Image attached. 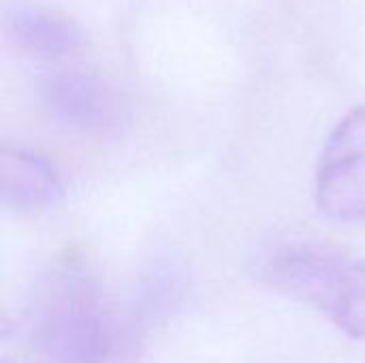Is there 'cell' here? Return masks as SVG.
Listing matches in <instances>:
<instances>
[{
    "label": "cell",
    "mask_w": 365,
    "mask_h": 363,
    "mask_svg": "<svg viewBox=\"0 0 365 363\" xmlns=\"http://www.w3.org/2000/svg\"><path fill=\"white\" fill-rule=\"evenodd\" d=\"M265 276L280 293L317 308L355 340H365V257L325 242L280 250Z\"/></svg>",
    "instance_id": "cell-1"
},
{
    "label": "cell",
    "mask_w": 365,
    "mask_h": 363,
    "mask_svg": "<svg viewBox=\"0 0 365 363\" xmlns=\"http://www.w3.org/2000/svg\"><path fill=\"white\" fill-rule=\"evenodd\" d=\"M34 334L53 363H109L115 351L109 310L90 280L73 272L51 282Z\"/></svg>",
    "instance_id": "cell-2"
},
{
    "label": "cell",
    "mask_w": 365,
    "mask_h": 363,
    "mask_svg": "<svg viewBox=\"0 0 365 363\" xmlns=\"http://www.w3.org/2000/svg\"><path fill=\"white\" fill-rule=\"evenodd\" d=\"M314 199L334 220L365 218V105L349 109L327 135L317 163Z\"/></svg>",
    "instance_id": "cell-3"
},
{
    "label": "cell",
    "mask_w": 365,
    "mask_h": 363,
    "mask_svg": "<svg viewBox=\"0 0 365 363\" xmlns=\"http://www.w3.org/2000/svg\"><path fill=\"white\" fill-rule=\"evenodd\" d=\"M41 98L51 118L81 133L111 137L128 124V105L101 77L81 71H62L47 77Z\"/></svg>",
    "instance_id": "cell-4"
},
{
    "label": "cell",
    "mask_w": 365,
    "mask_h": 363,
    "mask_svg": "<svg viewBox=\"0 0 365 363\" xmlns=\"http://www.w3.org/2000/svg\"><path fill=\"white\" fill-rule=\"evenodd\" d=\"M0 197L6 208L30 214L60 203L64 184L49 158L26 148H4L0 154Z\"/></svg>",
    "instance_id": "cell-5"
},
{
    "label": "cell",
    "mask_w": 365,
    "mask_h": 363,
    "mask_svg": "<svg viewBox=\"0 0 365 363\" xmlns=\"http://www.w3.org/2000/svg\"><path fill=\"white\" fill-rule=\"evenodd\" d=\"M9 34L21 49L45 58L68 53L83 39L68 15L43 4H26L11 11Z\"/></svg>",
    "instance_id": "cell-6"
}]
</instances>
